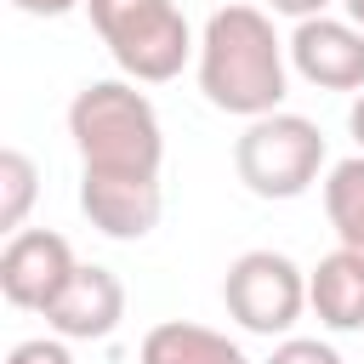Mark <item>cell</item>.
I'll use <instances>...</instances> for the list:
<instances>
[{
	"label": "cell",
	"instance_id": "5bb4252c",
	"mask_svg": "<svg viewBox=\"0 0 364 364\" xmlns=\"http://www.w3.org/2000/svg\"><path fill=\"white\" fill-rule=\"evenodd\" d=\"M6 364H74V353H68V341L51 330V336H28V341H17V347L6 353Z\"/></svg>",
	"mask_w": 364,
	"mask_h": 364
},
{
	"label": "cell",
	"instance_id": "5b68a950",
	"mask_svg": "<svg viewBox=\"0 0 364 364\" xmlns=\"http://www.w3.org/2000/svg\"><path fill=\"white\" fill-rule=\"evenodd\" d=\"M228 318L250 336H290L307 313V273L284 250H245L222 279Z\"/></svg>",
	"mask_w": 364,
	"mask_h": 364
},
{
	"label": "cell",
	"instance_id": "3957f363",
	"mask_svg": "<svg viewBox=\"0 0 364 364\" xmlns=\"http://www.w3.org/2000/svg\"><path fill=\"white\" fill-rule=\"evenodd\" d=\"M91 28L102 34L108 57L136 80V85H165L182 74V63L199 51L188 17L176 0H85Z\"/></svg>",
	"mask_w": 364,
	"mask_h": 364
},
{
	"label": "cell",
	"instance_id": "8992f818",
	"mask_svg": "<svg viewBox=\"0 0 364 364\" xmlns=\"http://www.w3.org/2000/svg\"><path fill=\"white\" fill-rule=\"evenodd\" d=\"M74 250H68V239L63 233H51V228H23V233H11L6 239V250H0V296L11 301V307H23V313H46L51 301H57V290L74 279Z\"/></svg>",
	"mask_w": 364,
	"mask_h": 364
},
{
	"label": "cell",
	"instance_id": "9a60e30c",
	"mask_svg": "<svg viewBox=\"0 0 364 364\" xmlns=\"http://www.w3.org/2000/svg\"><path fill=\"white\" fill-rule=\"evenodd\" d=\"M267 364H341V353L330 341H313V336H284Z\"/></svg>",
	"mask_w": 364,
	"mask_h": 364
},
{
	"label": "cell",
	"instance_id": "ba28073f",
	"mask_svg": "<svg viewBox=\"0 0 364 364\" xmlns=\"http://www.w3.org/2000/svg\"><path fill=\"white\" fill-rule=\"evenodd\" d=\"M125 318V284L108 273V267H74V279L57 290V301L46 307V324L63 336V341H102L114 336Z\"/></svg>",
	"mask_w": 364,
	"mask_h": 364
},
{
	"label": "cell",
	"instance_id": "52a82bcc",
	"mask_svg": "<svg viewBox=\"0 0 364 364\" xmlns=\"http://www.w3.org/2000/svg\"><path fill=\"white\" fill-rule=\"evenodd\" d=\"M290 46V68L318 85V91H364V28L341 23V17H307L296 23Z\"/></svg>",
	"mask_w": 364,
	"mask_h": 364
},
{
	"label": "cell",
	"instance_id": "277c9868",
	"mask_svg": "<svg viewBox=\"0 0 364 364\" xmlns=\"http://www.w3.org/2000/svg\"><path fill=\"white\" fill-rule=\"evenodd\" d=\"M233 171L256 199H301L324 171V131L307 114H262L245 119V136L233 142Z\"/></svg>",
	"mask_w": 364,
	"mask_h": 364
},
{
	"label": "cell",
	"instance_id": "8fae6325",
	"mask_svg": "<svg viewBox=\"0 0 364 364\" xmlns=\"http://www.w3.org/2000/svg\"><path fill=\"white\" fill-rule=\"evenodd\" d=\"M142 364H250V358L239 353V341H228L205 324L165 318L142 336Z\"/></svg>",
	"mask_w": 364,
	"mask_h": 364
},
{
	"label": "cell",
	"instance_id": "7a4b0ae2",
	"mask_svg": "<svg viewBox=\"0 0 364 364\" xmlns=\"http://www.w3.org/2000/svg\"><path fill=\"white\" fill-rule=\"evenodd\" d=\"M68 136L80 148V182H159L165 131L131 80H91L74 91Z\"/></svg>",
	"mask_w": 364,
	"mask_h": 364
},
{
	"label": "cell",
	"instance_id": "9c48e42d",
	"mask_svg": "<svg viewBox=\"0 0 364 364\" xmlns=\"http://www.w3.org/2000/svg\"><path fill=\"white\" fill-rule=\"evenodd\" d=\"M80 210L91 216L97 233L108 239H148L165 216V188L159 182H80Z\"/></svg>",
	"mask_w": 364,
	"mask_h": 364
},
{
	"label": "cell",
	"instance_id": "2e32d148",
	"mask_svg": "<svg viewBox=\"0 0 364 364\" xmlns=\"http://www.w3.org/2000/svg\"><path fill=\"white\" fill-rule=\"evenodd\" d=\"M267 11H279V17H296V23H307V17H324V6L330 0H262Z\"/></svg>",
	"mask_w": 364,
	"mask_h": 364
},
{
	"label": "cell",
	"instance_id": "d6986e66",
	"mask_svg": "<svg viewBox=\"0 0 364 364\" xmlns=\"http://www.w3.org/2000/svg\"><path fill=\"white\" fill-rule=\"evenodd\" d=\"M341 6H347V23H358V28H364V0H341Z\"/></svg>",
	"mask_w": 364,
	"mask_h": 364
},
{
	"label": "cell",
	"instance_id": "7c38bea8",
	"mask_svg": "<svg viewBox=\"0 0 364 364\" xmlns=\"http://www.w3.org/2000/svg\"><path fill=\"white\" fill-rule=\"evenodd\" d=\"M324 210H330L336 239L364 256V154L330 165V176H324Z\"/></svg>",
	"mask_w": 364,
	"mask_h": 364
},
{
	"label": "cell",
	"instance_id": "e0dca14e",
	"mask_svg": "<svg viewBox=\"0 0 364 364\" xmlns=\"http://www.w3.org/2000/svg\"><path fill=\"white\" fill-rule=\"evenodd\" d=\"M17 11H28V17H63V11H74V6H85V0H11Z\"/></svg>",
	"mask_w": 364,
	"mask_h": 364
},
{
	"label": "cell",
	"instance_id": "30bf717a",
	"mask_svg": "<svg viewBox=\"0 0 364 364\" xmlns=\"http://www.w3.org/2000/svg\"><path fill=\"white\" fill-rule=\"evenodd\" d=\"M307 307L324 330H364V256L347 245L330 250L307 273Z\"/></svg>",
	"mask_w": 364,
	"mask_h": 364
},
{
	"label": "cell",
	"instance_id": "ac0fdd59",
	"mask_svg": "<svg viewBox=\"0 0 364 364\" xmlns=\"http://www.w3.org/2000/svg\"><path fill=\"white\" fill-rule=\"evenodd\" d=\"M347 131H353V142H358V154H364V91H358L353 108H347Z\"/></svg>",
	"mask_w": 364,
	"mask_h": 364
},
{
	"label": "cell",
	"instance_id": "6da1fadb",
	"mask_svg": "<svg viewBox=\"0 0 364 364\" xmlns=\"http://www.w3.org/2000/svg\"><path fill=\"white\" fill-rule=\"evenodd\" d=\"M284 40L273 34V17L262 6H222L205 17L199 34V91L210 108L233 119H262L284 102L290 68Z\"/></svg>",
	"mask_w": 364,
	"mask_h": 364
},
{
	"label": "cell",
	"instance_id": "4fadbf2b",
	"mask_svg": "<svg viewBox=\"0 0 364 364\" xmlns=\"http://www.w3.org/2000/svg\"><path fill=\"white\" fill-rule=\"evenodd\" d=\"M34 193H40L34 159H28L23 148H6V154H0V228H6V233H23V216H28Z\"/></svg>",
	"mask_w": 364,
	"mask_h": 364
}]
</instances>
